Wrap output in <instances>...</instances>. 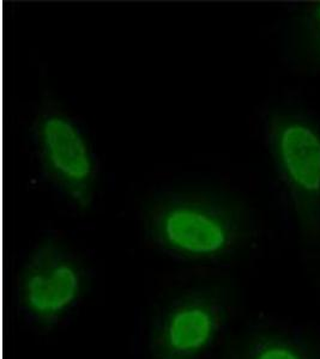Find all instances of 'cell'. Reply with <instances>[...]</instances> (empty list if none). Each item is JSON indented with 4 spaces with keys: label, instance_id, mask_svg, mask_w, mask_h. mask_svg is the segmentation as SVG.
Returning <instances> with one entry per match:
<instances>
[{
    "label": "cell",
    "instance_id": "obj_5",
    "mask_svg": "<svg viewBox=\"0 0 320 359\" xmlns=\"http://www.w3.org/2000/svg\"><path fill=\"white\" fill-rule=\"evenodd\" d=\"M267 140L276 172L305 233L319 235V128L302 111L279 107L267 115Z\"/></svg>",
    "mask_w": 320,
    "mask_h": 359
},
{
    "label": "cell",
    "instance_id": "obj_1",
    "mask_svg": "<svg viewBox=\"0 0 320 359\" xmlns=\"http://www.w3.org/2000/svg\"><path fill=\"white\" fill-rule=\"evenodd\" d=\"M144 242L174 262L206 265L234 257L255 233L246 203L221 188L191 184L159 187L140 211Z\"/></svg>",
    "mask_w": 320,
    "mask_h": 359
},
{
    "label": "cell",
    "instance_id": "obj_7",
    "mask_svg": "<svg viewBox=\"0 0 320 359\" xmlns=\"http://www.w3.org/2000/svg\"><path fill=\"white\" fill-rule=\"evenodd\" d=\"M305 43L308 55L320 64V1L313 4L305 17Z\"/></svg>",
    "mask_w": 320,
    "mask_h": 359
},
{
    "label": "cell",
    "instance_id": "obj_4",
    "mask_svg": "<svg viewBox=\"0 0 320 359\" xmlns=\"http://www.w3.org/2000/svg\"><path fill=\"white\" fill-rule=\"evenodd\" d=\"M230 301L215 285H193L159 304L145 337L148 359H206L229 327Z\"/></svg>",
    "mask_w": 320,
    "mask_h": 359
},
{
    "label": "cell",
    "instance_id": "obj_2",
    "mask_svg": "<svg viewBox=\"0 0 320 359\" xmlns=\"http://www.w3.org/2000/svg\"><path fill=\"white\" fill-rule=\"evenodd\" d=\"M94 272L86 254L60 235L39 237L20 257L13 278V308L30 331L65 326L82 306Z\"/></svg>",
    "mask_w": 320,
    "mask_h": 359
},
{
    "label": "cell",
    "instance_id": "obj_3",
    "mask_svg": "<svg viewBox=\"0 0 320 359\" xmlns=\"http://www.w3.org/2000/svg\"><path fill=\"white\" fill-rule=\"evenodd\" d=\"M29 142L39 175L51 191L71 206L88 208L98 193L101 162L86 126L45 98L32 118Z\"/></svg>",
    "mask_w": 320,
    "mask_h": 359
},
{
    "label": "cell",
    "instance_id": "obj_6",
    "mask_svg": "<svg viewBox=\"0 0 320 359\" xmlns=\"http://www.w3.org/2000/svg\"><path fill=\"white\" fill-rule=\"evenodd\" d=\"M234 359H320V351L300 327L259 318L242 335Z\"/></svg>",
    "mask_w": 320,
    "mask_h": 359
}]
</instances>
